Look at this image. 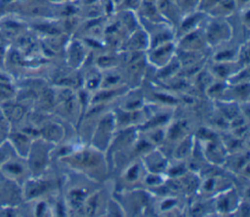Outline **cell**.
<instances>
[{
	"instance_id": "3",
	"label": "cell",
	"mask_w": 250,
	"mask_h": 217,
	"mask_svg": "<svg viewBox=\"0 0 250 217\" xmlns=\"http://www.w3.org/2000/svg\"><path fill=\"white\" fill-rule=\"evenodd\" d=\"M8 169L12 172H15V173H19L21 172V167H19L18 165H12V166H9Z\"/></svg>"
},
{
	"instance_id": "1",
	"label": "cell",
	"mask_w": 250,
	"mask_h": 217,
	"mask_svg": "<svg viewBox=\"0 0 250 217\" xmlns=\"http://www.w3.org/2000/svg\"><path fill=\"white\" fill-rule=\"evenodd\" d=\"M23 114V109L21 107H14L10 111V115L14 120H19Z\"/></svg>"
},
{
	"instance_id": "2",
	"label": "cell",
	"mask_w": 250,
	"mask_h": 217,
	"mask_svg": "<svg viewBox=\"0 0 250 217\" xmlns=\"http://www.w3.org/2000/svg\"><path fill=\"white\" fill-rule=\"evenodd\" d=\"M31 191L29 192L30 195H36L38 194H40L42 191H44V186L42 184H36L33 188L30 189Z\"/></svg>"
}]
</instances>
